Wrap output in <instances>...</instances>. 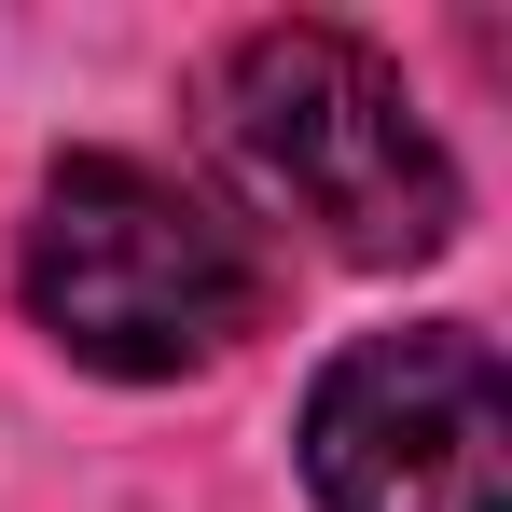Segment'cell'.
I'll return each mask as SVG.
<instances>
[{
    "label": "cell",
    "mask_w": 512,
    "mask_h": 512,
    "mask_svg": "<svg viewBox=\"0 0 512 512\" xmlns=\"http://www.w3.org/2000/svg\"><path fill=\"white\" fill-rule=\"evenodd\" d=\"M14 277H28V319L84 374H125V388L208 374L263 333V250L194 180L139 167V153H70L42 180Z\"/></svg>",
    "instance_id": "2"
},
{
    "label": "cell",
    "mask_w": 512,
    "mask_h": 512,
    "mask_svg": "<svg viewBox=\"0 0 512 512\" xmlns=\"http://www.w3.org/2000/svg\"><path fill=\"white\" fill-rule=\"evenodd\" d=\"M319 512H512V374L471 319L360 333L305 388Z\"/></svg>",
    "instance_id": "3"
},
{
    "label": "cell",
    "mask_w": 512,
    "mask_h": 512,
    "mask_svg": "<svg viewBox=\"0 0 512 512\" xmlns=\"http://www.w3.org/2000/svg\"><path fill=\"white\" fill-rule=\"evenodd\" d=\"M208 167L333 263H429L457 250V153L360 28H236L208 56Z\"/></svg>",
    "instance_id": "1"
}]
</instances>
